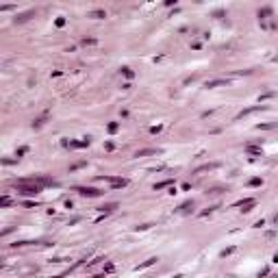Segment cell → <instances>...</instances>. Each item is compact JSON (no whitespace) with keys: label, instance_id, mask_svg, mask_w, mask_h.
Returning <instances> with one entry per match:
<instances>
[{"label":"cell","instance_id":"cb8c5ba5","mask_svg":"<svg viewBox=\"0 0 278 278\" xmlns=\"http://www.w3.org/2000/svg\"><path fill=\"white\" fill-rule=\"evenodd\" d=\"M113 270H115V265H113V263H107V265H104V272H107V274H111Z\"/></svg>","mask_w":278,"mask_h":278},{"label":"cell","instance_id":"4316f807","mask_svg":"<svg viewBox=\"0 0 278 278\" xmlns=\"http://www.w3.org/2000/svg\"><path fill=\"white\" fill-rule=\"evenodd\" d=\"M44 119H46V115H41L39 119H35V122H33V126H41V124H44Z\"/></svg>","mask_w":278,"mask_h":278},{"label":"cell","instance_id":"ac0fdd59","mask_svg":"<svg viewBox=\"0 0 278 278\" xmlns=\"http://www.w3.org/2000/svg\"><path fill=\"white\" fill-rule=\"evenodd\" d=\"M265 15H272V9L265 7V9H258V17H265Z\"/></svg>","mask_w":278,"mask_h":278},{"label":"cell","instance_id":"f546056e","mask_svg":"<svg viewBox=\"0 0 278 278\" xmlns=\"http://www.w3.org/2000/svg\"><path fill=\"white\" fill-rule=\"evenodd\" d=\"M254 226H256V228H261V226H265V219H258V222H254Z\"/></svg>","mask_w":278,"mask_h":278},{"label":"cell","instance_id":"d6a6232c","mask_svg":"<svg viewBox=\"0 0 278 278\" xmlns=\"http://www.w3.org/2000/svg\"><path fill=\"white\" fill-rule=\"evenodd\" d=\"M274 261H276V263H278V252H276V254H274Z\"/></svg>","mask_w":278,"mask_h":278},{"label":"cell","instance_id":"52a82bcc","mask_svg":"<svg viewBox=\"0 0 278 278\" xmlns=\"http://www.w3.org/2000/svg\"><path fill=\"white\" fill-rule=\"evenodd\" d=\"M91 144V139L85 137V139H80V141H70V148H87Z\"/></svg>","mask_w":278,"mask_h":278},{"label":"cell","instance_id":"836d02e7","mask_svg":"<svg viewBox=\"0 0 278 278\" xmlns=\"http://www.w3.org/2000/svg\"><path fill=\"white\" fill-rule=\"evenodd\" d=\"M174 278H183V276H180V274H176V276H174Z\"/></svg>","mask_w":278,"mask_h":278},{"label":"cell","instance_id":"4fadbf2b","mask_svg":"<svg viewBox=\"0 0 278 278\" xmlns=\"http://www.w3.org/2000/svg\"><path fill=\"white\" fill-rule=\"evenodd\" d=\"M33 13H35V11H26V13H20V15L15 17V22H26V20H29V17H31Z\"/></svg>","mask_w":278,"mask_h":278},{"label":"cell","instance_id":"44dd1931","mask_svg":"<svg viewBox=\"0 0 278 278\" xmlns=\"http://www.w3.org/2000/svg\"><path fill=\"white\" fill-rule=\"evenodd\" d=\"M26 152H29V148H26V146H22L20 150L15 152V156H17V159H20V156H22V154H26Z\"/></svg>","mask_w":278,"mask_h":278},{"label":"cell","instance_id":"4dcf8cb0","mask_svg":"<svg viewBox=\"0 0 278 278\" xmlns=\"http://www.w3.org/2000/svg\"><path fill=\"white\" fill-rule=\"evenodd\" d=\"M150 133H154V135H156V133H161V126H152V128H150Z\"/></svg>","mask_w":278,"mask_h":278},{"label":"cell","instance_id":"9c48e42d","mask_svg":"<svg viewBox=\"0 0 278 278\" xmlns=\"http://www.w3.org/2000/svg\"><path fill=\"white\" fill-rule=\"evenodd\" d=\"M191 209H193V202L189 200V202H183V204H180L178 209H176V213H189Z\"/></svg>","mask_w":278,"mask_h":278},{"label":"cell","instance_id":"d6986e66","mask_svg":"<svg viewBox=\"0 0 278 278\" xmlns=\"http://www.w3.org/2000/svg\"><path fill=\"white\" fill-rule=\"evenodd\" d=\"M122 74H124L126 78H133V76H135V72H133L131 68H122Z\"/></svg>","mask_w":278,"mask_h":278},{"label":"cell","instance_id":"7402d4cb","mask_svg":"<svg viewBox=\"0 0 278 278\" xmlns=\"http://www.w3.org/2000/svg\"><path fill=\"white\" fill-rule=\"evenodd\" d=\"M261 183H263L261 178H250V187H258Z\"/></svg>","mask_w":278,"mask_h":278},{"label":"cell","instance_id":"277c9868","mask_svg":"<svg viewBox=\"0 0 278 278\" xmlns=\"http://www.w3.org/2000/svg\"><path fill=\"white\" fill-rule=\"evenodd\" d=\"M256 204V200L254 198H248V200H241V202H237V207L241 209L243 213H248V211H252V207Z\"/></svg>","mask_w":278,"mask_h":278},{"label":"cell","instance_id":"484cf974","mask_svg":"<svg viewBox=\"0 0 278 278\" xmlns=\"http://www.w3.org/2000/svg\"><path fill=\"white\" fill-rule=\"evenodd\" d=\"M267 274H270V267H263V270H261V274H258V278H265Z\"/></svg>","mask_w":278,"mask_h":278},{"label":"cell","instance_id":"f1b7e54d","mask_svg":"<svg viewBox=\"0 0 278 278\" xmlns=\"http://www.w3.org/2000/svg\"><path fill=\"white\" fill-rule=\"evenodd\" d=\"M146 228H150V224H141V226H135V230H146Z\"/></svg>","mask_w":278,"mask_h":278},{"label":"cell","instance_id":"9a60e30c","mask_svg":"<svg viewBox=\"0 0 278 278\" xmlns=\"http://www.w3.org/2000/svg\"><path fill=\"white\" fill-rule=\"evenodd\" d=\"M246 152H250V154H263V150L258 146H248L246 148Z\"/></svg>","mask_w":278,"mask_h":278},{"label":"cell","instance_id":"8992f818","mask_svg":"<svg viewBox=\"0 0 278 278\" xmlns=\"http://www.w3.org/2000/svg\"><path fill=\"white\" fill-rule=\"evenodd\" d=\"M87 17H94V20H102V17H107V11H102V9H94V11H89Z\"/></svg>","mask_w":278,"mask_h":278},{"label":"cell","instance_id":"1f68e13d","mask_svg":"<svg viewBox=\"0 0 278 278\" xmlns=\"http://www.w3.org/2000/svg\"><path fill=\"white\" fill-rule=\"evenodd\" d=\"M91 278H104V274H96V276H91Z\"/></svg>","mask_w":278,"mask_h":278},{"label":"cell","instance_id":"5b68a950","mask_svg":"<svg viewBox=\"0 0 278 278\" xmlns=\"http://www.w3.org/2000/svg\"><path fill=\"white\" fill-rule=\"evenodd\" d=\"M254 111H265V107L263 104H256V107H250V109H243L241 113H239L237 117H246V115H250V113H254Z\"/></svg>","mask_w":278,"mask_h":278},{"label":"cell","instance_id":"7c38bea8","mask_svg":"<svg viewBox=\"0 0 278 278\" xmlns=\"http://www.w3.org/2000/svg\"><path fill=\"white\" fill-rule=\"evenodd\" d=\"M219 85H226V80H224V78H217V80H209V83H207L209 89H211V87H219Z\"/></svg>","mask_w":278,"mask_h":278},{"label":"cell","instance_id":"3957f363","mask_svg":"<svg viewBox=\"0 0 278 278\" xmlns=\"http://www.w3.org/2000/svg\"><path fill=\"white\" fill-rule=\"evenodd\" d=\"M107 180L111 183V187H113V189H122V187H126V185H128L126 178H115V176H109Z\"/></svg>","mask_w":278,"mask_h":278},{"label":"cell","instance_id":"30bf717a","mask_svg":"<svg viewBox=\"0 0 278 278\" xmlns=\"http://www.w3.org/2000/svg\"><path fill=\"white\" fill-rule=\"evenodd\" d=\"M115 209H117V204H115V202H109V204H104V207H100V211H102L104 215H107V213H113Z\"/></svg>","mask_w":278,"mask_h":278},{"label":"cell","instance_id":"ffe728a7","mask_svg":"<svg viewBox=\"0 0 278 278\" xmlns=\"http://www.w3.org/2000/svg\"><path fill=\"white\" fill-rule=\"evenodd\" d=\"M9 204H11V198H9V196H2V198H0V207H9Z\"/></svg>","mask_w":278,"mask_h":278},{"label":"cell","instance_id":"e0dca14e","mask_svg":"<svg viewBox=\"0 0 278 278\" xmlns=\"http://www.w3.org/2000/svg\"><path fill=\"white\" fill-rule=\"evenodd\" d=\"M148 154H156V150L154 148H148V150H139L137 152V156H148Z\"/></svg>","mask_w":278,"mask_h":278},{"label":"cell","instance_id":"6da1fadb","mask_svg":"<svg viewBox=\"0 0 278 278\" xmlns=\"http://www.w3.org/2000/svg\"><path fill=\"white\" fill-rule=\"evenodd\" d=\"M15 189L20 196H37L41 191V185L33 180H20V183H15Z\"/></svg>","mask_w":278,"mask_h":278},{"label":"cell","instance_id":"2e32d148","mask_svg":"<svg viewBox=\"0 0 278 278\" xmlns=\"http://www.w3.org/2000/svg\"><path fill=\"white\" fill-rule=\"evenodd\" d=\"M107 131H109V133H111V135H115V133H117V131H119V124H117V122H111V124H109V126H107Z\"/></svg>","mask_w":278,"mask_h":278},{"label":"cell","instance_id":"8fae6325","mask_svg":"<svg viewBox=\"0 0 278 278\" xmlns=\"http://www.w3.org/2000/svg\"><path fill=\"white\" fill-rule=\"evenodd\" d=\"M172 183H174L172 178H168V180H161V183H156V185H154V189H156V191H159V189H165V187H170Z\"/></svg>","mask_w":278,"mask_h":278},{"label":"cell","instance_id":"603a6c76","mask_svg":"<svg viewBox=\"0 0 278 278\" xmlns=\"http://www.w3.org/2000/svg\"><path fill=\"white\" fill-rule=\"evenodd\" d=\"M235 252V248H226V250H222V256H230Z\"/></svg>","mask_w":278,"mask_h":278},{"label":"cell","instance_id":"83f0119b","mask_svg":"<svg viewBox=\"0 0 278 278\" xmlns=\"http://www.w3.org/2000/svg\"><path fill=\"white\" fill-rule=\"evenodd\" d=\"M274 126H276V124H258L256 128H263V131H267V128H274Z\"/></svg>","mask_w":278,"mask_h":278},{"label":"cell","instance_id":"7a4b0ae2","mask_svg":"<svg viewBox=\"0 0 278 278\" xmlns=\"http://www.w3.org/2000/svg\"><path fill=\"white\" fill-rule=\"evenodd\" d=\"M76 191L80 193L83 198H98V196H102V191H98L94 187H76Z\"/></svg>","mask_w":278,"mask_h":278},{"label":"cell","instance_id":"5bb4252c","mask_svg":"<svg viewBox=\"0 0 278 278\" xmlns=\"http://www.w3.org/2000/svg\"><path fill=\"white\" fill-rule=\"evenodd\" d=\"M219 163H209V165H202V168H198L196 170V174H200V172H207V170H215Z\"/></svg>","mask_w":278,"mask_h":278},{"label":"cell","instance_id":"ba28073f","mask_svg":"<svg viewBox=\"0 0 278 278\" xmlns=\"http://www.w3.org/2000/svg\"><path fill=\"white\" fill-rule=\"evenodd\" d=\"M156 261H159V258H156V256H152V258H148V261H144L141 265H137V267H135V272H139V270H146V267H152V265L156 263Z\"/></svg>","mask_w":278,"mask_h":278},{"label":"cell","instance_id":"d4e9b609","mask_svg":"<svg viewBox=\"0 0 278 278\" xmlns=\"http://www.w3.org/2000/svg\"><path fill=\"white\" fill-rule=\"evenodd\" d=\"M54 24H57L59 29H61V26H65V17H57V22H54Z\"/></svg>","mask_w":278,"mask_h":278}]
</instances>
